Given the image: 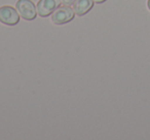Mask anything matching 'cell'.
<instances>
[{"label":"cell","mask_w":150,"mask_h":140,"mask_svg":"<svg viewBox=\"0 0 150 140\" xmlns=\"http://www.w3.org/2000/svg\"><path fill=\"white\" fill-rule=\"evenodd\" d=\"M75 15L74 9H72L68 5H64L62 7H58L52 14V21L56 25H63L73 20Z\"/></svg>","instance_id":"cell-1"},{"label":"cell","mask_w":150,"mask_h":140,"mask_svg":"<svg viewBox=\"0 0 150 140\" xmlns=\"http://www.w3.org/2000/svg\"><path fill=\"white\" fill-rule=\"evenodd\" d=\"M17 11L24 20L32 21L36 18L37 9L31 0H19L17 2Z\"/></svg>","instance_id":"cell-2"},{"label":"cell","mask_w":150,"mask_h":140,"mask_svg":"<svg viewBox=\"0 0 150 140\" xmlns=\"http://www.w3.org/2000/svg\"><path fill=\"white\" fill-rule=\"evenodd\" d=\"M20 21L19 14L11 6L0 7V22L5 25L15 26Z\"/></svg>","instance_id":"cell-3"},{"label":"cell","mask_w":150,"mask_h":140,"mask_svg":"<svg viewBox=\"0 0 150 140\" xmlns=\"http://www.w3.org/2000/svg\"><path fill=\"white\" fill-rule=\"evenodd\" d=\"M61 4V0H39L37 3V14L42 18L48 17Z\"/></svg>","instance_id":"cell-4"},{"label":"cell","mask_w":150,"mask_h":140,"mask_svg":"<svg viewBox=\"0 0 150 140\" xmlns=\"http://www.w3.org/2000/svg\"><path fill=\"white\" fill-rule=\"evenodd\" d=\"M94 6V0H75L73 9L76 15L83 16Z\"/></svg>","instance_id":"cell-5"},{"label":"cell","mask_w":150,"mask_h":140,"mask_svg":"<svg viewBox=\"0 0 150 140\" xmlns=\"http://www.w3.org/2000/svg\"><path fill=\"white\" fill-rule=\"evenodd\" d=\"M74 2H75V0H62L63 4H64V5H68V6L72 5Z\"/></svg>","instance_id":"cell-6"},{"label":"cell","mask_w":150,"mask_h":140,"mask_svg":"<svg viewBox=\"0 0 150 140\" xmlns=\"http://www.w3.org/2000/svg\"><path fill=\"white\" fill-rule=\"evenodd\" d=\"M96 3H103L104 1H106V0H94Z\"/></svg>","instance_id":"cell-7"},{"label":"cell","mask_w":150,"mask_h":140,"mask_svg":"<svg viewBox=\"0 0 150 140\" xmlns=\"http://www.w3.org/2000/svg\"><path fill=\"white\" fill-rule=\"evenodd\" d=\"M147 6H148V9H150V0H148V2H147Z\"/></svg>","instance_id":"cell-8"}]
</instances>
